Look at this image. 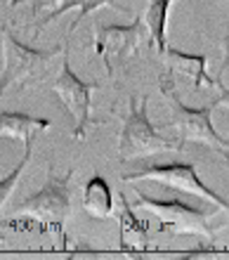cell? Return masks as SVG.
<instances>
[{"instance_id": "9c48e42d", "label": "cell", "mask_w": 229, "mask_h": 260, "mask_svg": "<svg viewBox=\"0 0 229 260\" xmlns=\"http://www.w3.org/2000/svg\"><path fill=\"white\" fill-rule=\"evenodd\" d=\"M163 57L170 62L168 67L173 69V71L177 69V71H182L184 76H189L196 90H201V88H217V78H213V76L206 71V64H208V57H206V55L182 52V50H177V48H173V45H168V48H166V52H163Z\"/></svg>"}, {"instance_id": "4fadbf2b", "label": "cell", "mask_w": 229, "mask_h": 260, "mask_svg": "<svg viewBox=\"0 0 229 260\" xmlns=\"http://www.w3.org/2000/svg\"><path fill=\"white\" fill-rule=\"evenodd\" d=\"M173 3L175 0H149L147 14H144V24H147V31H149V43H151V48H156V52L161 57L166 52V48H168L166 31H168V14H170Z\"/></svg>"}, {"instance_id": "d6986e66", "label": "cell", "mask_w": 229, "mask_h": 260, "mask_svg": "<svg viewBox=\"0 0 229 260\" xmlns=\"http://www.w3.org/2000/svg\"><path fill=\"white\" fill-rule=\"evenodd\" d=\"M0 239H3V237H0Z\"/></svg>"}, {"instance_id": "6da1fadb", "label": "cell", "mask_w": 229, "mask_h": 260, "mask_svg": "<svg viewBox=\"0 0 229 260\" xmlns=\"http://www.w3.org/2000/svg\"><path fill=\"white\" fill-rule=\"evenodd\" d=\"M158 88L161 95L166 97V104L170 109V121L168 125L177 133V140H182L184 144L194 142V144H203L210 147L213 151H217L222 158H229V140L222 137L213 125V111L220 107V100H213L206 107H187L182 102V97L177 95L175 88V78H173V69H166L158 76Z\"/></svg>"}, {"instance_id": "ba28073f", "label": "cell", "mask_w": 229, "mask_h": 260, "mask_svg": "<svg viewBox=\"0 0 229 260\" xmlns=\"http://www.w3.org/2000/svg\"><path fill=\"white\" fill-rule=\"evenodd\" d=\"M102 88L97 81H81V76L74 74L69 64V45L64 43L61 48V69L59 76L52 83V92L59 97V102L67 107V111L74 118V130L71 135L76 140H83L88 135V128L92 125V92Z\"/></svg>"}, {"instance_id": "8992f818", "label": "cell", "mask_w": 229, "mask_h": 260, "mask_svg": "<svg viewBox=\"0 0 229 260\" xmlns=\"http://www.w3.org/2000/svg\"><path fill=\"white\" fill-rule=\"evenodd\" d=\"M71 178H74V171H67L59 175L50 166L43 187L38 192L28 194L14 208V215H31V218L41 220L47 230L64 232V222L71 215V189H69Z\"/></svg>"}, {"instance_id": "9a60e30c", "label": "cell", "mask_w": 229, "mask_h": 260, "mask_svg": "<svg viewBox=\"0 0 229 260\" xmlns=\"http://www.w3.org/2000/svg\"><path fill=\"white\" fill-rule=\"evenodd\" d=\"M19 5H26L36 21L41 14L50 12L52 7H57V0H10V7H19Z\"/></svg>"}, {"instance_id": "2e32d148", "label": "cell", "mask_w": 229, "mask_h": 260, "mask_svg": "<svg viewBox=\"0 0 229 260\" xmlns=\"http://www.w3.org/2000/svg\"><path fill=\"white\" fill-rule=\"evenodd\" d=\"M217 90H220V95H217V100H220V107H229V88L222 83V78L217 76Z\"/></svg>"}, {"instance_id": "3957f363", "label": "cell", "mask_w": 229, "mask_h": 260, "mask_svg": "<svg viewBox=\"0 0 229 260\" xmlns=\"http://www.w3.org/2000/svg\"><path fill=\"white\" fill-rule=\"evenodd\" d=\"M137 208H147L156 220H158V230L161 232H173V234H189L196 239L213 241L217 230L210 225V218L215 215L213 208L191 204L184 199H154L149 194L137 189Z\"/></svg>"}, {"instance_id": "7c38bea8", "label": "cell", "mask_w": 229, "mask_h": 260, "mask_svg": "<svg viewBox=\"0 0 229 260\" xmlns=\"http://www.w3.org/2000/svg\"><path fill=\"white\" fill-rule=\"evenodd\" d=\"M52 125L50 118L31 116L24 111H0V137L3 140H26L34 130H45Z\"/></svg>"}, {"instance_id": "5b68a950", "label": "cell", "mask_w": 229, "mask_h": 260, "mask_svg": "<svg viewBox=\"0 0 229 260\" xmlns=\"http://www.w3.org/2000/svg\"><path fill=\"white\" fill-rule=\"evenodd\" d=\"M121 180L125 182H135V180H149L154 185H161L166 189H173L177 194H184V197H196L201 201H208V204H215L217 208L229 211V201L224 197L210 189L196 173L194 164H184V161H173V164H147L142 168H135L130 173H123Z\"/></svg>"}, {"instance_id": "5bb4252c", "label": "cell", "mask_w": 229, "mask_h": 260, "mask_svg": "<svg viewBox=\"0 0 229 260\" xmlns=\"http://www.w3.org/2000/svg\"><path fill=\"white\" fill-rule=\"evenodd\" d=\"M34 133L24 140V156L19 158V164L14 166L12 171L7 173L5 178H0V208L5 206V201L10 199V194H12V189L17 187V182H19L21 173H24V168L28 166V161H31V154H34Z\"/></svg>"}, {"instance_id": "30bf717a", "label": "cell", "mask_w": 229, "mask_h": 260, "mask_svg": "<svg viewBox=\"0 0 229 260\" xmlns=\"http://www.w3.org/2000/svg\"><path fill=\"white\" fill-rule=\"evenodd\" d=\"M83 211L94 220H107L114 215V189L109 185V180L102 173H94L92 178L83 187V199H81Z\"/></svg>"}, {"instance_id": "8fae6325", "label": "cell", "mask_w": 229, "mask_h": 260, "mask_svg": "<svg viewBox=\"0 0 229 260\" xmlns=\"http://www.w3.org/2000/svg\"><path fill=\"white\" fill-rule=\"evenodd\" d=\"M100 7H118V10H125V7L116 5V0H64L61 5L52 7L50 12H45L43 17H38V19L34 21V41L41 36V31L50 21H54L57 17H61V14L71 12V10H78V17H76V19L71 21V26H69V34H74L76 26H78V21H81L83 17H88L90 12H94V10H100Z\"/></svg>"}, {"instance_id": "52a82bcc", "label": "cell", "mask_w": 229, "mask_h": 260, "mask_svg": "<svg viewBox=\"0 0 229 260\" xmlns=\"http://www.w3.org/2000/svg\"><path fill=\"white\" fill-rule=\"evenodd\" d=\"M144 41H149L144 17H135L133 24H94V55L102 59L109 78L125 69Z\"/></svg>"}, {"instance_id": "277c9868", "label": "cell", "mask_w": 229, "mask_h": 260, "mask_svg": "<svg viewBox=\"0 0 229 260\" xmlns=\"http://www.w3.org/2000/svg\"><path fill=\"white\" fill-rule=\"evenodd\" d=\"M0 38H3V62H5L0 74V97L12 83H19V88H26L28 83L41 78L52 62V57H57L59 50L64 48V45H54V48L26 45L10 31L7 24L0 26Z\"/></svg>"}, {"instance_id": "e0dca14e", "label": "cell", "mask_w": 229, "mask_h": 260, "mask_svg": "<svg viewBox=\"0 0 229 260\" xmlns=\"http://www.w3.org/2000/svg\"><path fill=\"white\" fill-rule=\"evenodd\" d=\"M222 45H224V57H222V64H220V71H217V76H220V78H222V74L229 69V34L224 36V43H222Z\"/></svg>"}, {"instance_id": "ac0fdd59", "label": "cell", "mask_w": 229, "mask_h": 260, "mask_svg": "<svg viewBox=\"0 0 229 260\" xmlns=\"http://www.w3.org/2000/svg\"><path fill=\"white\" fill-rule=\"evenodd\" d=\"M224 166H227V168H229V158H224Z\"/></svg>"}, {"instance_id": "7a4b0ae2", "label": "cell", "mask_w": 229, "mask_h": 260, "mask_svg": "<svg viewBox=\"0 0 229 260\" xmlns=\"http://www.w3.org/2000/svg\"><path fill=\"white\" fill-rule=\"evenodd\" d=\"M149 100L147 97H130L128 116L123 118V128L118 135V161H142L147 156H154L158 151H182V140L161 135V130L149 118Z\"/></svg>"}]
</instances>
